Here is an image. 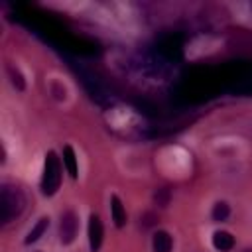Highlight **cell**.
<instances>
[{
  "instance_id": "1",
  "label": "cell",
  "mask_w": 252,
  "mask_h": 252,
  "mask_svg": "<svg viewBox=\"0 0 252 252\" xmlns=\"http://www.w3.org/2000/svg\"><path fill=\"white\" fill-rule=\"evenodd\" d=\"M0 203H2V222L6 224L24 211L26 197L18 187L4 185L2 191H0Z\"/></svg>"
},
{
  "instance_id": "2",
  "label": "cell",
  "mask_w": 252,
  "mask_h": 252,
  "mask_svg": "<svg viewBox=\"0 0 252 252\" xmlns=\"http://www.w3.org/2000/svg\"><path fill=\"white\" fill-rule=\"evenodd\" d=\"M61 185V158H57L55 152L45 154V163H43V175H41V191L45 195L57 193Z\"/></svg>"
},
{
  "instance_id": "3",
  "label": "cell",
  "mask_w": 252,
  "mask_h": 252,
  "mask_svg": "<svg viewBox=\"0 0 252 252\" xmlns=\"http://www.w3.org/2000/svg\"><path fill=\"white\" fill-rule=\"evenodd\" d=\"M79 230V219L73 211H67L61 215V224H59V240L63 244H71L77 236Z\"/></svg>"
},
{
  "instance_id": "4",
  "label": "cell",
  "mask_w": 252,
  "mask_h": 252,
  "mask_svg": "<svg viewBox=\"0 0 252 252\" xmlns=\"http://www.w3.org/2000/svg\"><path fill=\"white\" fill-rule=\"evenodd\" d=\"M102 236H104V228H102V220L98 215H91L89 219V244H91V252H98L100 244H102Z\"/></svg>"
},
{
  "instance_id": "5",
  "label": "cell",
  "mask_w": 252,
  "mask_h": 252,
  "mask_svg": "<svg viewBox=\"0 0 252 252\" xmlns=\"http://www.w3.org/2000/svg\"><path fill=\"white\" fill-rule=\"evenodd\" d=\"M110 213H112L114 224L118 228H122L126 224V209H124V205H122V201H120L118 195H112L110 197Z\"/></svg>"
},
{
  "instance_id": "6",
  "label": "cell",
  "mask_w": 252,
  "mask_h": 252,
  "mask_svg": "<svg viewBox=\"0 0 252 252\" xmlns=\"http://www.w3.org/2000/svg\"><path fill=\"white\" fill-rule=\"evenodd\" d=\"M213 246L217 250H220V252H226V250H230L234 246V236L230 232H226V230H217L213 234Z\"/></svg>"
},
{
  "instance_id": "7",
  "label": "cell",
  "mask_w": 252,
  "mask_h": 252,
  "mask_svg": "<svg viewBox=\"0 0 252 252\" xmlns=\"http://www.w3.org/2000/svg\"><path fill=\"white\" fill-rule=\"evenodd\" d=\"M152 246H154V252H171L173 240H171L169 232H165V230H158V232L154 234Z\"/></svg>"
},
{
  "instance_id": "8",
  "label": "cell",
  "mask_w": 252,
  "mask_h": 252,
  "mask_svg": "<svg viewBox=\"0 0 252 252\" xmlns=\"http://www.w3.org/2000/svg\"><path fill=\"white\" fill-rule=\"evenodd\" d=\"M63 163L67 167V173L75 179L77 177V156H75V150L71 146H65L63 148Z\"/></svg>"
},
{
  "instance_id": "9",
  "label": "cell",
  "mask_w": 252,
  "mask_h": 252,
  "mask_svg": "<svg viewBox=\"0 0 252 252\" xmlns=\"http://www.w3.org/2000/svg\"><path fill=\"white\" fill-rule=\"evenodd\" d=\"M47 226H49V219H47V217H41V219L35 222V226L28 232V236H26V244H32V242L39 240V238H41V234L47 230Z\"/></svg>"
},
{
  "instance_id": "10",
  "label": "cell",
  "mask_w": 252,
  "mask_h": 252,
  "mask_svg": "<svg viewBox=\"0 0 252 252\" xmlns=\"http://www.w3.org/2000/svg\"><path fill=\"white\" fill-rule=\"evenodd\" d=\"M228 215H230V207H228L224 201L215 203V207H213V220H217V222L226 220V219H228Z\"/></svg>"
},
{
  "instance_id": "11",
  "label": "cell",
  "mask_w": 252,
  "mask_h": 252,
  "mask_svg": "<svg viewBox=\"0 0 252 252\" xmlns=\"http://www.w3.org/2000/svg\"><path fill=\"white\" fill-rule=\"evenodd\" d=\"M8 75H10V79H12V85H14L16 89L24 91V87H26V81H24L22 73H20L18 69H14V65H8Z\"/></svg>"
},
{
  "instance_id": "12",
  "label": "cell",
  "mask_w": 252,
  "mask_h": 252,
  "mask_svg": "<svg viewBox=\"0 0 252 252\" xmlns=\"http://www.w3.org/2000/svg\"><path fill=\"white\" fill-rule=\"evenodd\" d=\"M244 252H252V248H248V250H244Z\"/></svg>"
}]
</instances>
